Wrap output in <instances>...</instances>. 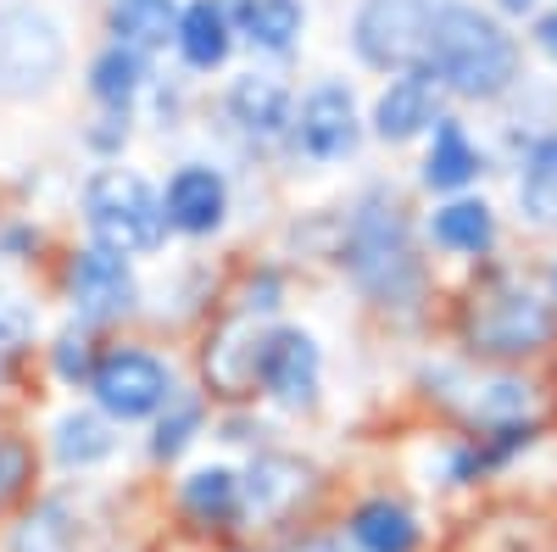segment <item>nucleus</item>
<instances>
[{
  "label": "nucleus",
  "mask_w": 557,
  "mask_h": 552,
  "mask_svg": "<svg viewBox=\"0 0 557 552\" xmlns=\"http://www.w3.org/2000/svg\"><path fill=\"white\" fill-rule=\"evenodd\" d=\"M228 118L251 134H278L290 123V89L268 73H246L228 84Z\"/></svg>",
  "instance_id": "nucleus-18"
},
{
  "label": "nucleus",
  "mask_w": 557,
  "mask_h": 552,
  "mask_svg": "<svg viewBox=\"0 0 557 552\" xmlns=\"http://www.w3.org/2000/svg\"><path fill=\"white\" fill-rule=\"evenodd\" d=\"M89 391H96L101 413L107 419H151V413L173 407V368L151 352L139 346H117L96 363V380H89Z\"/></svg>",
  "instance_id": "nucleus-6"
},
{
  "label": "nucleus",
  "mask_w": 557,
  "mask_h": 552,
  "mask_svg": "<svg viewBox=\"0 0 557 552\" xmlns=\"http://www.w3.org/2000/svg\"><path fill=\"white\" fill-rule=\"evenodd\" d=\"M139 84H146V62H139V51H128V45H112V51L89 68V89H96V101H107L117 112L139 96Z\"/></svg>",
  "instance_id": "nucleus-25"
},
{
  "label": "nucleus",
  "mask_w": 557,
  "mask_h": 552,
  "mask_svg": "<svg viewBox=\"0 0 557 552\" xmlns=\"http://www.w3.org/2000/svg\"><path fill=\"white\" fill-rule=\"evenodd\" d=\"M346 530H351V541L362 552H418V541H424L418 519L401 508V502H391V496L362 502V508L346 519Z\"/></svg>",
  "instance_id": "nucleus-17"
},
{
  "label": "nucleus",
  "mask_w": 557,
  "mask_h": 552,
  "mask_svg": "<svg viewBox=\"0 0 557 552\" xmlns=\"http://www.w3.org/2000/svg\"><path fill=\"white\" fill-rule=\"evenodd\" d=\"M519 201L535 223H557V134H541L519 173Z\"/></svg>",
  "instance_id": "nucleus-23"
},
{
  "label": "nucleus",
  "mask_w": 557,
  "mask_h": 552,
  "mask_svg": "<svg viewBox=\"0 0 557 552\" xmlns=\"http://www.w3.org/2000/svg\"><path fill=\"white\" fill-rule=\"evenodd\" d=\"M357 107H351V89L341 84H318L312 96L296 112V146L312 162H341L357 151Z\"/></svg>",
  "instance_id": "nucleus-9"
},
{
  "label": "nucleus",
  "mask_w": 557,
  "mask_h": 552,
  "mask_svg": "<svg viewBox=\"0 0 557 552\" xmlns=\"http://www.w3.org/2000/svg\"><path fill=\"white\" fill-rule=\"evenodd\" d=\"M552 335V307L513 285V280H496L474 296L469 307V341L491 357H524V352H541Z\"/></svg>",
  "instance_id": "nucleus-5"
},
{
  "label": "nucleus",
  "mask_w": 557,
  "mask_h": 552,
  "mask_svg": "<svg viewBox=\"0 0 557 552\" xmlns=\"http://www.w3.org/2000/svg\"><path fill=\"white\" fill-rule=\"evenodd\" d=\"M307 469L296 457H257L251 475L240 480V496H246V514L251 519H285L296 502L307 496Z\"/></svg>",
  "instance_id": "nucleus-14"
},
{
  "label": "nucleus",
  "mask_w": 557,
  "mask_h": 552,
  "mask_svg": "<svg viewBox=\"0 0 557 552\" xmlns=\"http://www.w3.org/2000/svg\"><path fill=\"white\" fill-rule=\"evenodd\" d=\"M168 223L184 229V235H212L228 212V184L218 168H201V162H184L173 179H168Z\"/></svg>",
  "instance_id": "nucleus-12"
},
{
  "label": "nucleus",
  "mask_w": 557,
  "mask_h": 552,
  "mask_svg": "<svg viewBox=\"0 0 557 552\" xmlns=\"http://www.w3.org/2000/svg\"><path fill=\"white\" fill-rule=\"evenodd\" d=\"M12 341H17V324H12V318H7V307H0V363H7Z\"/></svg>",
  "instance_id": "nucleus-30"
},
{
  "label": "nucleus",
  "mask_w": 557,
  "mask_h": 552,
  "mask_svg": "<svg viewBox=\"0 0 557 552\" xmlns=\"http://www.w3.org/2000/svg\"><path fill=\"white\" fill-rule=\"evenodd\" d=\"M474 173H480V151L469 146V134H462L457 118H441L430 162H424V184H430V191H462Z\"/></svg>",
  "instance_id": "nucleus-22"
},
{
  "label": "nucleus",
  "mask_w": 557,
  "mask_h": 552,
  "mask_svg": "<svg viewBox=\"0 0 557 552\" xmlns=\"http://www.w3.org/2000/svg\"><path fill=\"white\" fill-rule=\"evenodd\" d=\"M178 502H184V514H190L196 525H207V530H235L246 519L240 475H228V469H196L178 486Z\"/></svg>",
  "instance_id": "nucleus-16"
},
{
  "label": "nucleus",
  "mask_w": 557,
  "mask_h": 552,
  "mask_svg": "<svg viewBox=\"0 0 557 552\" xmlns=\"http://www.w3.org/2000/svg\"><path fill=\"white\" fill-rule=\"evenodd\" d=\"M502 7H507V12H530V7H535V0H502Z\"/></svg>",
  "instance_id": "nucleus-31"
},
{
  "label": "nucleus",
  "mask_w": 557,
  "mask_h": 552,
  "mask_svg": "<svg viewBox=\"0 0 557 552\" xmlns=\"http://www.w3.org/2000/svg\"><path fill=\"white\" fill-rule=\"evenodd\" d=\"M430 123H441L435 118V78L430 73L391 78V89L374 107V134L380 140H412V134H424Z\"/></svg>",
  "instance_id": "nucleus-13"
},
{
  "label": "nucleus",
  "mask_w": 557,
  "mask_h": 552,
  "mask_svg": "<svg viewBox=\"0 0 557 552\" xmlns=\"http://www.w3.org/2000/svg\"><path fill=\"white\" fill-rule=\"evenodd\" d=\"M223 12H235L240 34L251 45H262V51H290L307 23L301 0H223Z\"/></svg>",
  "instance_id": "nucleus-20"
},
{
  "label": "nucleus",
  "mask_w": 557,
  "mask_h": 552,
  "mask_svg": "<svg viewBox=\"0 0 557 552\" xmlns=\"http://www.w3.org/2000/svg\"><path fill=\"white\" fill-rule=\"evenodd\" d=\"M178 0H112V34L128 51H157V45H178Z\"/></svg>",
  "instance_id": "nucleus-19"
},
{
  "label": "nucleus",
  "mask_w": 557,
  "mask_h": 552,
  "mask_svg": "<svg viewBox=\"0 0 557 552\" xmlns=\"http://www.w3.org/2000/svg\"><path fill=\"white\" fill-rule=\"evenodd\" d=\"M7 552H101V519L73 496H51L12 525Z\"/></svg>",
  "instance_id": "nucleus-8"
},
{
  "label": "nucleus",
  "mask_w": 557,
  "mask_h": 552,
  "mask_svg": "<svg viewBox=\"0 0 557 552\" xmlns=\"http://www.w3.org/2000/svg\"><path fill=\"white\" fill-rule=\"evenodd\" d=\"M12 491H17V452L0 446V502H7Z\"/></svg>",
  "instance_id": "nucleus-28"
},
{
  "label": "nucleus",
  "mask_w": 557,
  "mask_h": 552,
  "mask_svg": "<svg viewBox=\"0 0 557 552\" xmlns=\"http://www.w3.org/2000/svg\"><path fill=\"white\" fill-rule=\"evenodd\" d=\"M535 45H541V51H546V57H557V12L535 23Z\"/></svg>",
  "instance_id": "nucleus-29"
},
{
  "label": "nucleus",
  "mask_w": 557,
  "mask_h": 552,
  "mask_svg": "<svg viewBox=\"0 0 557 552\" xmlns=\"http://www.w3.org/2000/svg\"><path fill=\"white\" fill-rule=\"evenodd\" d=\"M67 296L84 318H123L134 307V273L117 252H101V246H89V252H73L67 262Z\"/></svg>",
  "instance_id": "nucleus-10"
},
{
  "label": "nucleus",
  "mask_w": 557,
  "mask_h": 552,
  "mask_svg": "<svg viewBox=\"0 0 557 552\" xmlns=\"http://www.w3.org/2000/svg\"><path fill=\"white\" fill-rule=\"evenodd\" d=\"M62 57H67L62 51V28L45 12H28V7L0 12V96L45 89L62 73Z\"/></svg>",
  "instance_id": "nucleus-7"
},
{
  "label": "nucleus",
  "mask_w": 557,
  "mask_h": 552,
  "mask_svg": "<svg viewBox=\"0 0 557 552\" xmlns=\"http://www.w3.org/2000/svg\"><path fill=\"white\" fill-rule=\"evenodd\" d=\"M196 425H201V407H196V402H184V407H173L168 419L157 425V441H151V452H157V457H178L184 446L196 441Z\"/></svg>",
  "instance_id": "nucleus-26"
},
{
  "label": "nucleus",
  "mask_w": 557,
  "mask_h": 552,
  "mask_svg": "<svg viewBox=\"0 0 557 552\" xmlns=\"http://www.w3.org/2000/svg\"><path fill=\"white\" fill-rule=\"evenodd\" d=\"M307 552H341V547H330V541H318V547H307Z\"/></svg>",
  "instance_id": "nucleus-32"
},
{
  "label": "nucleus",
  "mask_w": 557,
  "mask_h": 552,
  "mask_svg": "<svg viewBox=\"0 0 557 552\" xmlns=\"http://www.w3.org/2000/svg\"><path fill=\"white\" fill-rule=\"evenodd\" d=\"M57 375L62 380H96V363H89V341L78 335V330H67L62 341H57Z\"/></svg>",
  "instance_id": "nucleus-27"
},
{
  "label": "nucleus",
  "mask_w": 557,
  "mask_h": 552,
  "mask_svg": "<svg viewBox=\"0 0 557 552\" xmlns=\"http://www.w3.org/2000/svg\"><path fill=\"white\" fill-rule=\"evenodd\" d=\"M519 73V45L502 34L496 17L474 12V7H441L435 12V34H430V78L457 89V96L491 101L502 96Z\"/></svg>",
  "instance_id": "nucleus-1"
},
{
  "label": "nucleus",
  "mask_w": 557,
  "mask_h": 552,
  "mask_svg": "<svg viewBox=\"0 0 557 552\" xmlns=\"http://www.w3.org/2000/svg\"><path fill=\"white\" fill-rule=\"evenodd\" d=\"M84 218L101 252H157L168 235V207L134 168H101L84 191Z\"/></svg>",
  "instance_id": "nucleus-2"
},
{
  "label": "nucleus",
  "mask_w": 557,
  "mask_h": 552,
  "mask_svg": "<svg viewBox=\"0 0 557 552\" xmlns=\"http://www.w3.org/2000/svg\"><path fill=\"white\" fill-rule=\"evenodd\" d=\"M346 262H351L357 285H362L368 296L407 302L412 285H418V262H412V246H407V229H401L396 207H385V201H368V207L357 212Z\"/></svg>",
  "instance_id": "nucleus-4"
},
{
  "label": "nucleus",
  "mask_w": 557,
  "mask_h": 552,
  "mask_svg": "<svg viewBox=\"0 0 557 552\" xmlns=\"http://www.w3.org/2000/svg\"><path fill=\"white\" fill-rule=\"evenodd\" d=\"M430 229H435V241H441L446 252H469V257H480V252L496 241V218H491L485 201H451V207L435 212Z\"/></svg>",
  "instance_id": "nucleus-24"
},
{
  "label": "nucleus",
  "mask_w": 557,
  "mask_h": 552,
  "mask_svg": "<svg viewBox=\"0 0 557 552\" xmlns=\"http://www.w3.org/2000/svg\"><path fill=\"white\" fill-rule=\"evenodd\" d=\"M257 380L285 407H312V396H318V346H312V335H301V330L268 335L262 352H257Z\"/></svg>",
  "instance_id": "nucleus-11"
},
{
  "label": "nucleus",
  "mask_w": 557,
  "mask_h": 552,
  "mask_svg": "<svg viewBox=\"0 0 557 552\" xmlns=\"http://www.w3.org/2000/svg\"><path fill=\"white\" fill-rule=\"evenodd\" d=\"M57 464L62 469H96V464H107V457L117 452V436H112V425H107V413H62L57 419Z\"/></svg>",
  "instance_id": "nucleus-21"
},
{
  "label": "nucleus",
  "mask_w": 557,
  "mask_h": 552,
  "mask_svg": "<svg viewBox=\"0 0 557 552\" xmlns=\"http://www.w3.org/2000/svg\"><path fill=\"white\" fill-rule=\"evenodd\" d=\"M228 45H235V23H228L223 0H190L178 17V57L196 73H212L228 62Z\"/></svg>",
  "instance_id": "nucleus-15"
},
{
  "label": "nucleus",
  "mask_w": 557,
  "mask_h": 552,
  "mask_svg": "<svg viewBox=\"0 0 557 552\" xmlns=\"http://www.w3.org/2000/svg\"><path fill=\"white\" fill-rule=\"evenodd\" d=\"M435 0H362L357 12V57L385 73H430V34H435Z\"/></svg>",
  "instance_id": "nucleus-3"
}]
</instances>
